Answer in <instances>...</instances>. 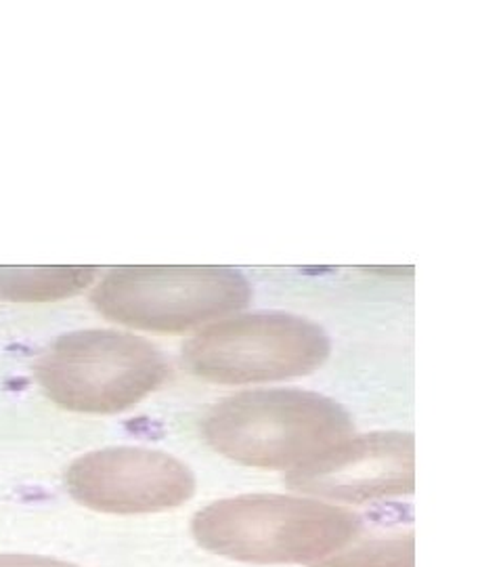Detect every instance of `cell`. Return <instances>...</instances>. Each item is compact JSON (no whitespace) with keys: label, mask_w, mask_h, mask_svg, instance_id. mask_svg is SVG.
<instances>
[{"label":"cell","mask_w":503,"mask_h":567,"mask_svg":"<svg viewBox=\"0 0 503 567\" xmlns=\"http://www.w3.org/2000/svg\"><path fill=\"white\" fill-rule=\"evenodd\" d=\"M214 452L262 471H296L355 437L343 405L301 389L245 391L214 405L203 419Z\"/></svg>","instance_id":"1"},{"label":"cell","mask_w":503,"mask_h":567,"mask_svg":"<svg viewBox=\"0 0 503 567\" xmlns=\"http://www.w3.org/2000/svg\"><path fill=\"white\" fill-rule=\"evenodd\" d=\"M361 519L322 501L248 494L201 508L191 532L200 547L243 564L315 566L348 547Z\"/></svg>","instance_id":"2"},{"label":"cell","mask_w":503,"mask_h":567,"mask_svg":"<svg viewBox=\"0 0 503 567\" xmlns=\"http://www.w3.org/2000/svg\"><path fill=\"white\" fill-rule=\"evenodd\" d=\"M250 299V282L227 267H120L93 292L105 318L160 334L221 320Z\"/></svg>","instance_id":"3"},{"label":"cell","mask_w":503,"mask_h":567,"mask_svg":"<svg viewBox=\"0 0 503 567\" xmlns=\"http://www.w3.org/2000/svg\"><path fill=\"white\" fill-rule=\"evenodd\" d=\"M168 374V362L154 344L114 330L65 334L39 364L46 395L67 410L88 414H112L139 404Z\"/></svg>","instance_id":"4"},{"label":"cell","mask_w":503,"mask_h":567,"mask_svg":"<svg viewBox=\"0 0 503 567\" xmlns=\"http://www.w3.org/2000/svg\"><path fill=\"white\" fill-rule=\"evenodd\" d=\"M322 326L282 311L229 318L201 330L182 349V362L203 381L248 385L315 372L329 358Z\"/></svg>","instance_id":"5"},{"label":"cell","mask_w":503,"mask_h":567,"mask_svg":"<svg viewBox=\"0 0 503 567\" xmlns=\"http://www.w3.org/2000/svg\"><path fill=\"white\" fill-rule=\"evenodd\" d=\"M72 496L105 513H158L181 507L196 492V477L181 461L142 447L101 450L67 471Z\"/></svg>","instance_id":"6"},{"label":"cell","mask_w":503,"mask_h":567,"mask_svg":"<svg viewBox=\"0 0 503 567\" xmlns=\"http://www.w3.org/2000/svg\"><path fill=\"white\" fill-rule=\"evenodd\" d=\"M413 437L378 431L350 437L322 458L290 471L287 487L313 498L365 505L413 492Z\"/></svg>","instance_id":"7"},{"label":"cell","mask_w":503,"mask_h":567,"mask_svg":"<svg viewBox=\"0 0 503 567\" xmlns=\"http://www.w3.org/2000/svg\"><path fill=\"white\" fill-rule=\"evenodd\" d=\"M97 269L91 267H44V269H0V297L9 301H60L93 282Z\"/></svg>","instance_id":"8"},{"label":"cell","mask_w":503,"mask_h":567,"mask_svg":"<svg viewBox=\"0 0 503 567\" xmlns=\"http://www.w3.org/2000/svg\"><path fill=\"white\" fill-rule=\"evenodd\" d=\"M313 567H416L413 534L402 529L361 532L340 553Z\"/></svg>","instance_id":"9"}]
</instances>
